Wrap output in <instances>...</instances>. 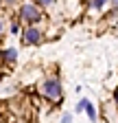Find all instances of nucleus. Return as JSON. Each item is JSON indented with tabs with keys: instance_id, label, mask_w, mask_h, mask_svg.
Here are the masks:
<instances>
[{
	"instance_id": "nucleus-1",
	"label": "nucleus",
	"mask_w": 118,
	"mask_h": 123,
	"mask_svg": "<svg viewBox=\"0 0 118 123\" xmlns=\"http://www.w3.org/2000/svg\"><path fill=\"white\" fill-rule=\"evenodd\" d=\"M39 90H42L44 97H48V99H53V101L61 99V84H59L57 79H46V81L39 86Z\"/></svg>"
},
{
	"instance_id": "nucleus-2",
	"label": "nucleus",
	"mask_w": 118,
	"mask_h": 123,
	"mask_svg": "<svg viewBox=\"0 0 118 123\" xmlns=\"http://www.w3.org/2000/svg\"><path fill=\"white\" fill-rule=\"evenodd\" d=\"M20 15H22V20H26V22H39L42 20V13H39V9L35 5H24L20 9Z\"/></svg>"
},
{
	"instance_id": "nucleus-3",
	"label": "nucleus",
	"mask_w": 118,
	"mask_h": 123,
	"mask_svg": "<svg viewBox=\"0 0 118 123\" xmlns=\"http://www.w3.org/2000/svg\"><path fill=\"white\" fill-rule=\"evenodd\" d=\"M39 37H42V33L35 29V26H31V29H26L24 33H22V40L26 42V44H37L39 42Z\"/></svg>"
},
{
	"instance_id": "nucleus-4",
	"label": "nucleus",
	"mask_w": 118,
	"mask_h": 123,
	"mask_svg": "<svg viewBox=\"0 0 118 123\" xmlns=\"http://www.w3.org/2000/svg\"><path fill=\"white\" fill-rule=\"evenodd\" d=\"M85 112H87V117H90L92 121L96 119V110H94V105H92L90 101H85Z\"/></svg>"
},
{
	"instance_id": "nucleus-5",
	"label": "nucleus",
	"mask_w": 118,
	"mask_h": 123,
	"mask_svg": "<svg viewBox=\"0 0 118 123\" xmlns=\"http://www.w3.org/2000/svg\"><path fill=\"white\" fill-rule=\"evenodd\" d=\"M5 57H7L9 62H13V59H16V51H13V49H9V51L5 53Z\"/></svg>"
},
{
	"instance_id": "nucleus-6",
	"label": "nucleus",
	"mask_w": 118,
	"mask_h": 123,
	"mask_svg": "<svg viewBox=\"0 0 118 123\" xmlns=\"http://www.w3.org/2000/svg\"><path fill=\"white\" fill-rule=\"evenodd\" d=\"M83 110H85V99H83V101L77 105V112H83Z\"/></svg>"
},
{
	"instance_id": "nucleus-7",
	"label": "nucleus",
	"mask_w": 118,
	"mask_h": 123,
	"mask_svg": "<svg viewBox=\"0 0 118 123\" xmlns=\"http://www.w3.org/2000/svg\"><path fill=\"white\" fill-rule=\"evenodd\" d=\"M35 2H37V5H53L55 0H35Z\"/></svg>"
},
{
	"instance_id": "nucleus-8",
	"label": "nucleus",
	"mask_w": 118,
	"mask_h": 123,
	"mask_svg": "<svg viewBox=\"0 0 118 123\" xmlns=\"http://www.w3.org/2000/svg\"><path fill=\"white\" fill-rule=\"evenodd\" d=\"M70 121H72L70 114H64V117H61V123H70Z\"/></svg>"
},
{
	"instance_id": "nucleus-9",
	"label": "nucleus",
	"mask_w": 118,
	"mask_h": 123,
	"mask_svg": "<svg viewBox=\"0 0 118 123\" xmlns=\"http://www.w3.org/2000/svg\"><path fill=\"white\" fill-rule=\"evenodd\" d=\"M103 2H105V0H94V2H92V5H94L96 9H101V7H103Z\"/></svg>"
},
{
	"instance_id": "nucleus-10",
	"label": "nucleus",
	"mask_w": 118,
	"mask_h": 123,
	"mask_svg": "<svg viewBox=\"0 0 118 123\" xmlns=\"http://www.w3.org/2000/svg\"><path fill=\"white\" fill-rule=\"evenodd\" d=\"M2 2H5V5H13V2H16V0H2Z\"/></svg>"
},
{
	"instance_id": "nucleus-11",
	"label": "nucleus",
	"mask_w": 118,
	"mask_h": 123,
	"mask_svg": "<svg viewBox=\"0 0 118 123\" xmlns=\"http://www.w3.org/2000/svg\"><path fill=\"white\" fill-rule=\"evenodd\" d=\"M116 103H118V90H116Z\"/></svg>"
},
{
	"instance_id": "nucleus-12",
	"label": "nucleus",
	"mask_w": 118,
	"mask_h": 123,
	"mask_svg": "<svg viewBox=\"0 0 118 123\" xmlns=\"http://www.w3.org/2000/svg\"><path fill=\"white\" fill-rule=\"evenodd\" d=\"M114 5H116V7H118V0H114Z\"/></svg>"
},
{
	"instance_id": "nucleus-13",
	"label": "nucleus",
	"mask_w": 118,
	"mask_h": 123,
	"mask_svg": "<svg viewBox=\"0 0 118 123\" xmlns=\"http://www.w3.org/2000/svg\"><path fill=\"white\" fill-rule=\"evenodd\" d=\"M0 29H2V22H0Z\"/></svg>"
}]
</instances>
